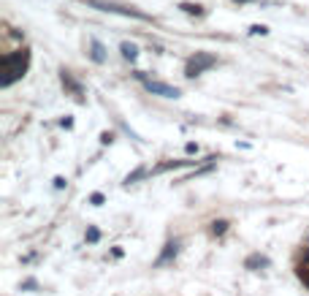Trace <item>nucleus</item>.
Instances as JSON below:
<instances>
[{
    "label": "nucleus",
    "mask_w": 309,
    "mask_h": 296,
    "mask_svg": "<svg viewBox=\"0 0 309 296\" xmlns=\"http://www.w3.org/2000/svg\"><path fill=\"white\" fill-rule=\"evenodd\" d=\"M27 63H30L27 49H17V52L3 54V87H8V84H14L19 76H24Z\"/></svg>",
    "instance_id": "nucleus-1"
},
{
    "label": "nucleus",
    "mask_w": 309,
    "mask_h": 296,
    "mask_svg": "<svg viewBox=\"0 0 309 296\" xmlns=\"http://www.w3.org/2000/svg\"><path fill=\"white\" fill-rule=\"evenodd\" d=\"M209 65H214V57L212 54H204V52H198L195 57L187 63V76H198L204 68H209Z\"/></svg>",
    "instance_id": "nucleus-2"
},
{
    "label": "nucleus",
    "mask_w": 309,
    "mask_h": 296,
    "mask_svg": "<svg viewBox=\"0 0 309 296\" xmlns=\"http://www.w3.org/2000/svg\"><path fill=\"white\" fill-rule=\"evenodd\" d=\"M144 87L149 90V93H155V95H166V98H176V95H179V90L168 87V84H163V81H144Z\"/></svg>",
    "instance_id": "nucleus-3"
},
{
    "label": "nucleus",
    "mask_w": 309,
    "mask_h": 296,
    "mask_svg": "<svg viewBox=\"0 0 309 296\" xmlns=\"http://www.w3.org/2000/svg\"><path fill=\"white\" fill-rule=\"evenodd\" d=\"M182 11H187V14H204V8L198 6V3H182Z\"/></svg>",
    "instance_id": "nucleus-4"
},
{
    "label": "nucleus",
    "mask_w": 309,
    "mask_h": 296,
    "mask_svg": "<svg viewBox=\"0 0 309 296\" xmlns=\"http://www.w3.org/2000/svg\"><path fill=\"white\" fill-rule=\"evenodd\" d=\"M122 54L128 60H136V54H139V49L133 47V44H122Z\"/></svg>",
    "instance_id": "nucleus-5"
},
{
    "label": "nucleus",
    "mask_w": 309,
    "mask_h": 296,
    "mask_svg": "<svg viewBox=\"0 0 309 296\" xmlns=\"http://www.w3.org/2000/svg\"><path fill=\"white\" fill-rule=\"evenodd\" d=\"M93 57L98 60V63H103V47H100L98 41H93Z\"/></svg>",
    "instance_id": "nucleus-6"
}]
</instances>
